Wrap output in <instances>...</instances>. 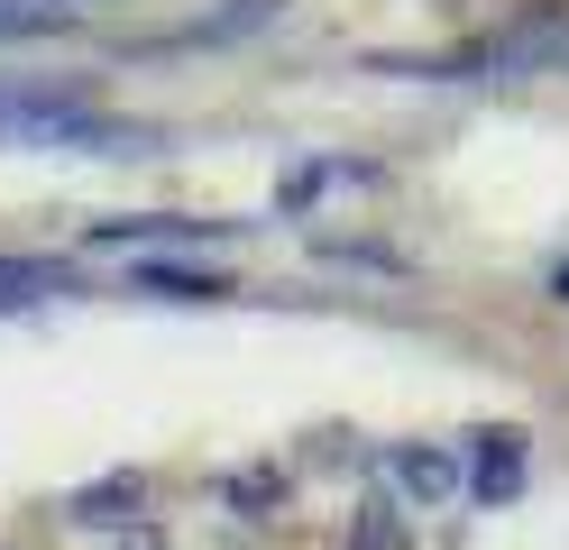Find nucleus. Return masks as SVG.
<instances>
[{"label": "nucleus", "instance_id": "nucleus-11", "mask_svg": "<svg viewBox=\"0 0 569 550\" xmlns=\"http://www.w3.org/2000/svg\"><path fill=\"white\" fill-rule=\"evenodd\" d=\"M551 293H560V303H569V267H560V276H551Z\"/></svg>", "mask_w": 569, "mask_h": 550}, {"label": "nucleus", "instance_id": "nucleus-3", "mask_svg": "<svg viewBox=\"0 0 569 550\" xmlns=\"http://www.w3.org/2000/svg\"><path fill=\"white\" fill-rule=\"evenodd\" d=\"M148 239H230V220H174V211H138V220H92V248H148Z\"/></svg>", "mask_w": 569, "mask_h": 550}, {"label": "nucleus", "instance_id": "nucleus-4", "mask_svg": "<svg viewBox=\"0 0 569 550\" xmlns=\"http://www.w3.org/2000/svg\"><path fill=\"white\" fill-rule=\"evenodd\" d=\"M138 293H148V303H221V276L211 267H184V257H148V267H138Z\"/></svg>", "mask_w": 569, "mask_h": 550}, {"label": "nucleus", "instance_id": "nucleus-2", "mask_svg": "<svg viewBox=\"0 0 569 550\" xmlns=\"http://www.w3.org/2000/svg\"><path fill=\"white\" fill-rule=\"evenodd\" d=\"M74 293V267L64 257H0V312H38Z\"/></svg>", "mask_w": 569, "mask_h": 550}, {"label": "nucleus", "instance_id": "nucleus-5", "mask_svg": "<svg viewBox=\"0 0 569 550\" xmlns=\"http://www.w3.org/2000/svg\"><path fill=\"white\" fill-rule=\"evenodd\" d=\"M138 504H148V477L120 468V477H101V487H83V496H74V523L111 532V523H138Z\"/></svg>", "mask_w": 569, "mask_h": 550}, {"label": "nucleus", "instance_id": "nucleus-8", "mask_svg": "<svg viewBox=\"0 0 569 550\" xmlns=\"http://www.w3.org/2000/svg\"><path fill=\"white\" fill-rule=\"evenodd\" d=\"M74 10H56V0H0V47H28V37H64Z\"/></svg>", "mask_w": 569, "mask_h": 550}, {"label": "nucleus", "instance_id": "nucleus-10", "mask_svg": "<svg viewBox=\"0 0 569 550\" xmlns=\"http://www.w3.org/2000/svg\"><path fill=\"white\" fill-rule=\"evenodd\" d=\"M276 496H284L276 468H239V477H230V504H239V513H258V504H276Z\"/></svg>", "mask_w": 569, "mask_h": 550}, {"label": "nucleus", "instance_id": "nucleus-9", "mask_svg": "<svg viewBox=\"0 0 569 550\" xmlns=\"http://www.w3.org/2000/svg\"><path fill=\"white\" fill-rule=\"evenodd\" d=\"M349 550H405V513L396 504H359V523H349Z\"/></svg>", "mask_w": 569, "mask_h": 550}, {"label": "nucleus", "instance_id": "nucleus-1", "mask_svg": "<svg viewBox=\"0 0 569 550\" xmlns=\"http://www.w3.org/2000/svg\"><path fill=\"white\" fill-rule=\"evenodd\" d=\"M523 468H532V440H523L515 422H487V431L469 440V459H459V477H469L478 504H515V496H523Z\"/></svg>", "mask_w": 569, "mask_h": 550}, {"label": "nucleus", "instance_id": "nucleus-7", "mask_svg": "<svg viewBox=\"0 0 569 550\" xmlns=\"http://www.w3.org/2000/svg\"><path fill=\"white\" fill-rule=\"evenodd\" d=\"M396 487L413 504H450V496H469V477H459V459H441V450H396Z\"/></svg>", "mask_w": 569, "mask_h": 550}, {"label": "nucleus", "instance_id": "nucleus-6", "mask_svg": "<svg viewBox=\"0 0 569 550\" xmlns=\"http://www.w3.org/2000/svg\"><path fill=\"white\" fill-rule=\"evenodd\" d=\"M284 19V0H221V10H202L174 47H221V37H258V28H276Z\"/></svg>", "mask_w": 569, "mask_h": 550}]
</instances>
